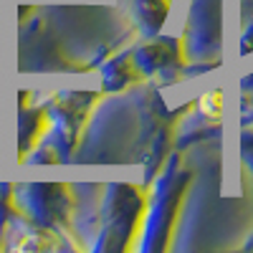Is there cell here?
I'll list each match as a JSON object with an SVG mask.
<instances>
[{"label":"cell","instance_id":"obj_1","mask_svg":"<svg viewBox=\"0 0 253 253\" xmlns=\"http://www.w3.org/2000/svg\"><path fill=\"white\" fill-rule=\"evenodd\" d=\"M200 109L208 119H218L223 112V94L220 91H210L200 99Z\"/></svg>","mask_w":253,"mask_h":253}]
</instances>
